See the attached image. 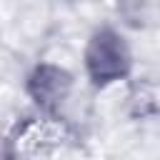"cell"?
I'll return each instance as SVG.
<instances>
[{"instance_id": "1", "label": "cell", "mask_w": 160, "mask_h": 160, "mask_svg": "<svg viewBox=\"0 0 160 160\" xmlns=\"http://www.w3.org/2000/svg\"><path fill=\"white\" fill-rule=\"evenodd\" d=\"M85 62H88V72H90L92 82L105 85V82L120 80L128 72L130 52H128L122 38L115 30L102 28L92 35L88 52H85Z\"/></svg>"}, {"instance_id": "2", "label": "cell", "mask_w": 160, "mask_h": 160, "mask_svg": "<svg viewBox=\"0 0 160 160\" xmlns=\"http://www.w3.org/2000/svg\"><path fill=\"white\" fill-rule=\"evenodd\" d=\"M68 88H70V75L60 68H52V65L38 68L30 80V92L40 105H50V102L62 100Z\"/></svg>"}]
</instances>
